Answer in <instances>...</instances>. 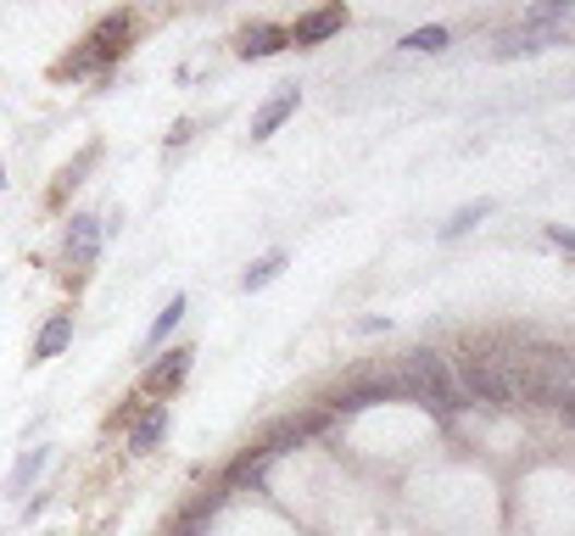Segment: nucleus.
<instances>
[{"instance_id": "1", "label": "nucleus", "mask_w": 575, "mask_h": 536, "mask_svg": "<svg viewBox=\"0 0 575 536\" xmlns=\"http://www.w3.org/2000/svg\"><path fill=\"white\" fill-rule=\"evenodd\" d=\"M397 374L408 380V403H424L436 419H453V414L464 408V397H458V380H453V364H447L442 353L414 347V353L403 358V369H397Z\"/></svg>"}, {"instance_id": "3", "label": "nucleus", "mask_w": 575, "mask_h": 536, "mask_svg": "<svg viewBox=\"0 0 575 536\" xmlns=\"http://www.w3.org/2000/svg\"><path fill=\"white\" fill-rule=\"evenodd\" d=\"M447 364H453V380H458V397H464V403H481V408H492V414L514 408L508 392L498 385V374H492V364H487L481 353H464V358H447Z\"/></svg>"}, {"instance_id": "19", "label": "nucleus", "mask_w": 575, "mask_h": 536, "mask_svg": "<svg viewBox=\"0 0 575 536\" xmlns=\"http://www.w3.org/2000/svg\"><path fill=\"white\" fill-rule=\"evenodd\" d=\"M447 39H453V34H447L442 23H430V28H414V34L403 39V51H430V57H436V51H447Z\"/></svg>"}, {"instance_id": "17", "label": "nucleus", "mask_w": 575, "mask_h": 536, "mask_svg": "<svg viewBox=\"0 0 575 536\" xmlns=\"http://www.w3.org/2000/svg\"><path fill=\"white\" fill-rule=\"evenodd\" d=\"M285 274V252H263L247 274H241V290H247V297H252V290H263V285H274Z\"/></svg>"}, {"instance_id": "4", "label": "nucleus", "mask_w": 575, "mask_h": 536, "mask_svg": "<svg viewBox=\"0 0 575 536\" xmlns=\"http://www.w3.org/2000/svg\"><path fill=\"white\" fill-rule=\"evenodd\" d=\"M330 408H308V414H291V419H279L268 436H263V442H257V453L274 464V458H285V453H291V448H302V442H313V436H324L330 430Z\"/></svg>"}, {"instance_id": "9", "label": "nucleus", "mask_w": 575, "mask_h": 536, "mask_svg": "<svg viewBox=\"0 0 575 536\" xmlns=\"http://www.w3.org/2000/svg\"><path fill=\"white\" fill-rule=\"evenodd\" d=\"M297 107H302V84H279L268 102L252 112V140H268V134H279L285 129V118H297Z\"/></svg>"}, {"instance_id": "8", "label": "nucleus", "mask_w": 575, "mask_h": 536, "mask_svg": "<svg viewBox=\"0 0 575 536\" xmlns=\"http://www.w3.org/2000/svg\"><path fill=\"white\" fill-rule=\"evenodd\" d=\"M168 425H173L168 403H146V408L134 414V425H129V453H134V458L157 453V448L168 442Z\"/></svg>"}, {"instance_id": "23", "label": "nucleus", "mask_w": 575, "mask_h": 536, "mask_svg": "<svg viewBox=\"0 0 575 536\" xmlns=\"http://www.w3.org/2000/svg\"><path fill=\"white\" fill-rule=\"evenodd\" d=\"M352 330H358V335H380V330H392V319H380V313H374V319H358Z\"/></svg>"}, {"instance_id": "6", "label": "nucleus", "mask_w": 575, "mask_h": 536, "mask_svg": "<svg viewBox=\"0 0 575 536\" xmlns=\"http://www.w3.org/2000/svg\"><path fill=\"white\" fill-rule=\"evenodd\" d=\"M392 397H408V380H403V374H369L363 385H347V392H335V397H330V414H358V408L392 403Z\"/></svg>"}, {"instance_id": "14", "label": "nucleus", "mask_w": 575, "mask_h": 536, "mask_svg": "<svg viewBox=\"0 0 575 536\" xmlns=\"http://www.w3.org/2000/svg\"><path fill=\"white\" fill-rule=\"evenodd\" d=\"M68 341H73V313H51V319L39 324V335H34L28 364H51V358H62V353H68Z\"/></svg>"}, {"instance_id": "25", "label": "nucleus", "mask_w": 575, "mask_h": 536, "mask_svg": "<svg viewBox=\"0 0 575 536\" xmlns=\"http://www.w3.org/2000/svg\"><path fill=\"white\" fill-rule=\"evenodd\" d=\"M0 190H7V168H0Z\"/></svg>"}, {"instance_id": "16", "label": "nucleus", "mask_w": 575, "mask_h": 536, "mask_svg": "<svg viewBox=\"0 0 575 536\" xmlns=\"http://www.w3.org/2000/svg\"><path fill=\"white\" fill-rule=\"evenodd\" d=\"M184 308H190L184 297H168V308H163V313L152 319V330H146V341H140V353H157V347H163V341H168V335L179 330V319H184Z\"/></svg>"}, {"instance_id": "20", "label": "nucleus", "mask_w": 575, "mask_h": 536, "mask_svg": "<svg viewBox=\"0 0 575 536\" xmlns=\"http://www.w3.org/2000/svg\"><path fill=\"white\" fill-rule=\"evenodd\" d=\"M553 23H570V0H542V7L525 12L519 28H553Z\"/></svg>"}, {"instance_id": "13", "label": "nucleus", "mask_w": 575, "mask_h": 536, "mask_svg": "<svg viewBox=\"0 0 575 536\" xmlns=\"http://www.w3.org/2000/svg\"><path fill=\"white\" fill-rule=\"evenodd\" d=\"M285 45H291V34H285L279 23H252L241 39H235V57H241V62H263V57H279Z\"/></svg>"}, {"instance_id": "15", "label": "nucleus", "mask_w": 575, "mask_h": 536, "mask_svg": "<svg viewBox=\"0 0 575 536\" xmlns=\"http://www.w3.org/2000/svg\"><path fill=\"white\" fill-rule=\"evenodd\" d=\"M51 464V448H28L17 464H12V475H7V486H0V498H12V503H23V492L39 480V469Z\"/></svg>"}, {"instance_id": "7", "label": "nucleus", "mask_w": 575, "mask_h": 536, "mask_svg": "<svg viewBox=\"0 0 575 536\" xmlns=\"http://www.w3.org/2000/svg\"><path fill=\"white\" fill-rule=\"evenodd\" d=\"M101 218L95 213H73L68 218V229H62V258H68V269H95V258H101Z\"/></svg>"}, {"instance_id": "21", "label": "nucleus", "mask_w": 575, "mask_h": 536, "mask_svg": "<svg viewBox=\"0 0 575 536\" xmlns=\"http://www.w3.org/2000/svg\"><path fill=\"white\" fill-rule=\"evenodd\" d=\"M548 240H553V247H559V252H570V258H575V235H570L564 224H553V229H548Z\"/></svg>"}, {"instance_id": "2", "label": "nucleus", "mask_w": 575, "mask_h": 536, "mask_svg": "<svg viewBox=\"0 0 575 536\" xmlns=\"http://www.w3.org/2000/svg\"><path fill=\"white\" fill-rule=\"evenodd\" d=\"M129 39H134V12H107L101 23H95V28L84 34L79 51L57 62V79H84V73L112 68V62L129 51Z\"/></svg>"}, {"instance_id": "5", "label": "nucleus", "mask_w": 575, "mask_h": 536, "mask_svg": "<svg viewBox=\"0 0 575 536\" xmlns=\"http://www.w3.org/2000/svg\"><path fill=\"white\" fill-rule=\"evenodd\" d=\"M190 364H196V347H168L163 358H152L146 364V374H140V392L146 397H173L179 385H184V374H190Z\"/></svg>"}, {"instance_id": "22", "label": "nucleus", "mask_w": 575, "mask_h": 536, "mask_svg": "<svg viewBox=\"0 0 575 536\" xmlns=\"http://www.w3.org/2000/svg\"><path fill=\"white\" fill-rule=\"evenodd\" d=\"M190 134H196V118H179V123L168 129V145H184Z\"/></svg>"}, {"instance_id": "10", "label": "nucleus", "mask_w": 575, "mask_h": 536, "mask_svg": "<svg viewBox=\"0 0 575 536\" xmlns=\"http://www.w3.org/2000/svg\"><path fill=\"white\" fill-rule=\"evenodd\" d=\"M347 28V7H342V0H335V7H319V12H302L291 28H285V34H291V45H324L330 34H342Z\"/></svg>"}, {"instance_id": "11", "label": "nucleus", "mask_w": 575, "mask_h": 536, "mask_svg": "<svg viewBox=\"0 0 575 536\" xmlns=\"http://www.w3.org/2000/svg\"><path fill=\"white\" fill-rule=\"evenodd\" d=\"M224 509V486L218 492H202V498H190L179 514H173V525L163 531V536H207V525H213V514Z\"/></svg>"}, {"instance_id": "24", "label": "nucleus", "mask_w": 575, "mask_h": 536, "mask_svg": "<svg viewBox=\"0 0 575 536\" xmlns=\"http://www.w3.org/2000/svg\"><path fill=\"white\" fill-rule=\"evenodd\" d=\"M553 408H559V419H564V425H570V430H575V392H564V397H559V403H553Z\"/></svg>"}, {"instance_id": "12", "label": "nucleus", "mask_w": 575, "mask_h": 536, "mask_svg": "<svg viewBox=\"0 0 575 536\" xmlns=\"http://www.w3.org/2000/svg\"><path fill=\"white\" fill-rule=\"evenodd\" d=\"M553 45H564L559 28H514V34H503V39L492 45V57H498V62H508V57H537V51H553Z\"/></svg>"}, {"instance_id": "18", "label": "nucleus", "mask_w": 575, "mask_h": 536, "mask_svg": "<svg viewBox=\"0 0 575 536\" xmlns=\"http://www.w3.org/2000/svg\"><path fill=\"white\" fill-rule=\"evenodd\" d=\"M481 218H492V202H475V207H458L447 224H442V240H458V235H469Z\"/></svg>"}]
</instances>
